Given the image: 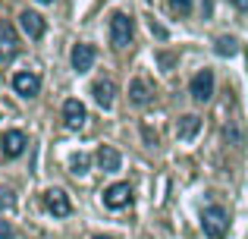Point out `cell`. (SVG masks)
<instances>
[{
    "mask_svg": "<svg viewBox=\"0 0 248 239\" xmlns=\"http://www.w3.org/2000/svg\"><path fill=\"white\" fill-rule=\"evenodd\" d=\"M91 95H94V101L107 111V107H113V98H116V85H113V79H101V82H94L91 85Z\"/></svg>",
    "mask_w": 248,
    "mask_h": 239,
    "instance_id": "8",
    "label": "cell"
},
{
    "mask_svg": "<svg viewBox=\"0 0 248 239\" xmlns=\"http://www.w3.org/2000/svg\"><path fill=\"white\" fill-rule=\"evenodd\" d=\"M198 129H201V120L195 117V113H188V117L179 120V139L182 142H192L195 135H198Z\"/></svg>",
    "mask_w": 248,
    "mask_h": 239,
    "instance_id": "14",
    "label": "cell"
},
{
    "mask_svg": "<svg viewBox=\"0 0 248 239\" xmlns=\"http://www.w3.org/2000/svg\"><path fill=\"white\" fill-rule=\"evenodd\" d=\"M129 98H132V104L145 107L148 101H151V88H148V82H145V79H135L132 88H129Z\"/></svg>",
    "mask_w": 248,
    "mask_h": 239,
    "instance_id": "15",
    "label": "cell"
},
{
    "mask_svg": "<svg viewBox=\"0 0 248 239\" xmlns=\"http://www.w3.org/2000/svg\"><path fill=\"white\" fill-rule=\"evenodd\" d=\"M226 223H230V214H226V208H220V205H211V208H204V214H201V227H204V233L211 239H223Z\"/></svg>",
    "mask_w": 248,
    "mask_h": 239,
    "instance_id": "1",
    "label": "cell"
},
{
    "mask_svg": "<svg viewBox=\"0 0 248 239\" xmlns=\"http://www.w3.org/2000/svg\"><path fill=\"white\" fill-rule=\"evenodd\" d=\"M132 16H126V13H113L110 16V41H113V48H129L132 44Z\"/></svg>",
    "mask_w": 248,
    "mask_h": 239,
    "instance_id": "2",
    "label": "cell"
},
{
    "mask_svg": "<svg viewBox=\"0 0 248 239\" xmlns=\"http://www.w3.org/2000/svg\"><path fill=\"white\" fill-rule=\"evenodd\" d=\"M41 3H50V0H41Z\"/></svg>",
    "mask_w": 248,
    "mask_h": 239,
    "instance_id": "22",
    "label": "cell"
},
{
    "mask_svg": "<svg viewBox=\"0 0 248 239\" xmlns=\"http://www.w3.org/2000/svg\"><path fill=\"white\" fill-rule=\"evenodd\" d=\"M97 167H101L104 173H116L120 170V151L110 145H101L97 148Z\"/></svg>",
    "mask_w": 248,
    "mask_h": 239,
    "instance_id": "11",
    "label": "cell"
},
{
    "mask_svg": "<svg viewBox=\"0 0 248 239\" xmlns=\"http://www.w3.org/2000/svg\"><path fill=\"white\" fill-rule=\"evenodd\" d=\"M0 148H3V154H6V158H19V154L25 151V135L19 132V129H13V132H6V135H3Z\"/></svg>",
    "mask_w": 248,
    "mask_h": 239,
    "instance_id": "12",
    "label": "cell"
},
{
    "mask_svg": "<svg viewBox=\"0 0 248 239\" xmlns=\"http://www.w3.org/2000/svg\"><path fill=\"white\" fill-rule=\"evenodd\" d=\"M129 202H132V189H129V183H113L107 192H104V205L113 208V211L126 208Z\"/></svg>",
    "mask_w": 248,
    "mask_h": 239,
    "instance_id": "5",
    "label": "cell"
},
{
    "mask_svg": "<svg viewBox=\"0 0 248 239\" xmlns=\"http://www.w3.org/2000/svg\"><path fill=\"white\" fill-rule=\"evenodd\" d=\"M236 50H239L236 38H217V54H220V57H232Z\"/></svg>",
    "mask_w": 248,
    "mask_h": 239,
    "instance_id": "16",
    "label": "cell"
},
{
    "mask_svg": "<svg viewBox=\"0 0 248 239\" xmlns=\"http://www.w3.org/2000/svg\"><path fill=\"white\" fill-rule=\"evenodd\" d=\"M13 88H16L22 98H35V95L41 92V79H38L35 73H16L13 76Z\"/></svg>",
    "mask_w": 248,
    "mask_h": 239,
    "instance_id": "6",
    "label": "cell"
},
{
    "mask_svg": "<svg viewBox=\"0 0 248 239\" xmlns=\"http://www.w3.org/2000/svg\"><path fill=\"white\" fill-rule=\"evenodd\" d=\"M19 50V38H16V29L10 22H0V63H10Z\"/></svg>",
    "mask_w": 248,
    "mask_h": 239,
    "instance_id": "3",
    "label": "cell"
},
{
    "mask_svg": "<svg viewBox=\"0 0 248 239\" xmlns=\"http://www.w3.org/2000/svg\"><path fill=\"white\" fill-rule=\"evenodd\" d=\"M63 120H66L69 129H82V123H85V104H82V101H76V98H69L66 104H63Z\"/></svg>",
    "mask_w": 248,
    "mask_h": 239,
    "instance_id": "9",
    "label": "cell"
},
{
    "mask_svg": "<svg viewBox=\"0 0 248 239\" xmlns=\"http://www.w3.org/2000/svg\"><path fill=\"white\" fill-rule=\"evenodd\" d=\"M73 173L76 176H82V173H88V154H79V158H73Z\"/></svg>",
    "mask_w": 248,
    "mask_h": 239,
    "instance_id": "18",
    "label": "cell"
},
{
    "mask_svg": "<svg viewBox=\"0 0 248 239\" xmlns=\"http://www.w3.org/2000/svg\"><path fill=\"white\" fill-rule=\"evenodd\" d=\"M192 98L198 101V104H204V101H211V95H214V73L211 69H201L198 76L192 79Z\"/></svg>",
    "mask_w": 248,
    "mask_h": 239,
    "instance_id": "4",
    "label": "cell"
},
{
    "mask_svg": "<svg viewBox=\"0 0 248 239\" xmlns=\"http://www.w3.org/2000/svg\"><path fill=\"white\" fill-rule=\"evenodd\" d=\"M94 57H97V50L91 48V44H76V50H73V66L79 69V73H88L91 63H94Z\"/></svg>",
    "mask_w": 248,
    "mask_h": 239,
    "instance_id": "10",
    "label": "cell"
},
{
    "mask_svg": "<svg viewBox=\"0 0 248 239\" xmlns=\"http://www.w3.org/2000/svg\"><path fill=\"white\" fill-rule=\"evenodd\" d=\"M19 25H22V32L29 38H41L44 35V19L38 16V13H31V10H25L22 16H19Z\"/></svg>",
    "mask_w": 248,
    "mask_h": 239,
    "instance_id": "13",
    "label": "cell"
},
{
    "mask_svg": "<svg viewBox=\"0 0 248 239\" xmlns=\"http://www.w3.org/2000/svg\"><path fill=\"white\" fill-rule=\"evenodd\" d=\"M170 10H173L176 16H188V13H192V0H170Z\"/></svg>",
    "mask_w": 248,
    "mask_h": 239,
    "instance_id": "17",
    "label": "cell"
},
{
    "mask_svg": "<svg viewBox=\"0 0 248 239\" xmlns=\"http://www.w3.org/2000/svg\"><path fill=\"white\" fill-rule=\"evenodd\" d=\"M44 205H47V211H50L54 217H66L69 211H73V205H69L66 192H60V189H50L47 195H44Z\"/></svg>",
    "mask_w": 248,
    "mask_h": 239,
    "instance_id": "7",
    "label": "cell"
},
{
    "mask_svg": "<svg viewBox=\"0 0 248 239\" xmlns=\"http://www.w3.org/2000/svg\"><path fill=\"white\" fill-rule=\"evenodd\" d=\"M232 6H239V10H248V0H230Z\"/></svg>",
    "mask_w": 248,
    "mask_h": 239,
    "instance_id": "20",
    "label": "cell"
},
{
    "mask_svg": "<svg viewBox=\"0 0 248 239\" xmlns=\"http://www.w3.org/2000/svg\"><path fill=\"white\" fill-rule=\"evenodd\" d=\"M0 239H13V227L6 221H0Z\"/></svg>",
    "mask_w": 248,
    "mask_h": 239,
    "instance_id": "19",
    "label": "cell"
},
{
    "mask_svg": "<svg viewBox=\"0 0 248 239\" xmlns=\"http://www.w3.org/2000/svg\"><path fill=\"white\" fill-rule=\"evenodd\" d=\"M94 239H113V236H94Z\"/></svg>",
    "mask_w": 248,
    "mask_h": 239,
    "instance_id": "21",
    "label": "cell"
}]
</instances>
